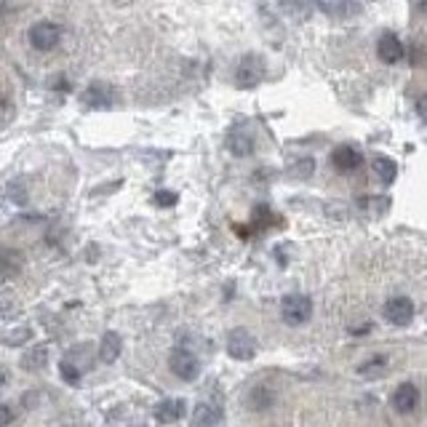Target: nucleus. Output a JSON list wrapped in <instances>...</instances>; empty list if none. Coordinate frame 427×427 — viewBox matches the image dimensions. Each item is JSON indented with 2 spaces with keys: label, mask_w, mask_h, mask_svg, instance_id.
<instances>
[{
  "label": "nucleus",
  "mask_w": 427,
  "mask_h": 427,
  "mask_svg": "<svg viewBox=\"0 0 427 427\" xmlns=\"http://www.w3.org/2000/svg\"><path fill=\"white\" fill-rule=\"evenodd\" d=\"M318 11L326 13V16H334V19H350V16L363 11V6L361 3H350V0H320Z\"/></svg>",
  "instance_id": "9d476101"
},
{
  "label": "nucleus",
  "mask_w": 427,
  "mask_h": 427,
  "mask_svg": "<svg viewBox=\"0 0 427 427\" xmlns=\"http://www.w3.org/2000/svg\"><path fill=\"white\" fill-rule=\"evenodd\" d=\"M80 102L91 107V110H107L112 102H115V94H112L110 86H104V83H91V86L80 94Z\"/></svg>",
  "instance_id": "1a4fd4ad"
},
{
  "label": "nucleus",
  "mask_w": 427,
  "mask_h": 427,
  "mask_svg": "<svg viewBox=\"0 0 427 427\" xmlns=\"http://www.w3.org/2000/svg\"><path fill=\"white\" fill-rule=\"evenodd\" d=\"M382 313L390 323L406 326V323H411V318H414V302H411L409 296H393V299L384 302Z\"/></svg>",
  "instance_id": "423d86ee"
},
{
  "label": "nucleus",
  "mask_w": 427,
  "mask_h": 427,
  "mask_svg": "<svg viewBox=\"0 0 427 427\" xmlns=\"http://www.w3.org/2000/svg\"><path fill=\"white\" fill-rule=\"evenodd\" d=\"M377 56L382 59L384 65H398V62H404L406 56V48L401 43V38L395 33H384L379 38V43H377Z\"/></svg>",
  "instance_id": "6e6552de"
},
{
  "label": "nucleus",
  "mask_w": 427,
  "mask_h": 427,
  "mask_svg": "<svg viewBox=\"0 0 427 427\" xmlns=\"http://www.w3.org/2000/svg\"><path fill=\"white\" fill-rule=\"evenodd\" d=\"M168 366H171V372H174L179 379H185V382H193V379H198V374H200V363H198L195 352L185 350V347H176V350L171 352Z\"/></svg>",
  "instance_id": "20e7f679"
},
{
  "label": "nucleus",
  "mask_w": 427,
  "mask_h": 427,
  "mask_svg": "<svg viewBox=\"0 0 427 427\" xmlns=\"http://www.w3.org/2000/svg\"><path fill=\"white\" fill-rule=\"evenodd\" d=\"M227 352L235 361H252L256 355V340L246 329H232L227 334Z\"/></svg>",
  "instance_id": "39448f33"
},
{
  "label": "nucleus",
  "mask_w": 427,
  "mask_h": 427,
  "mask_svg": "<svg viewBox=\"0 0 427 427\" xmlns=\"http://www.w3.org/2000/svg\"><path fill=\"white\" fill-rule=\"evenodd\" d=\"M0 411H3V427H9L13 422V411H11V406L9 404H3L0 406Z\"/></svg>",
  "instance_id": "5701e85b"
},
{
  "label": "nucleus",
  "mask_w": 427,
  "mask_h": 427,
  "mask_svg": "<svg viewBox=\"0 0 427 427\" xmlns=\"http://www.w3.org/2000/svg\"><path fill=\"white\" fill-rule=\"evenodd\" d=\"M267 75V65L259 54H246L241 56V62L235 67V83L241 88H254L259 86Z\"/></svg>",
  "instance_id": "f257e3e1"
},
{
  "label": "nucleus",
  "mask_w": 427,
  "mask_h": 427,
  "mask_svg": "<svg viewBox=\"0 0 427 427\" xmlns=\"http://www.w3.org/2000/svg\"><path fill=\"white\" fill-rule=\"evenodd\" d=\"M155 203H158V206H171V203H176V195L171 190H158V193H155Z\"/></svg>",
  "instance_id": "4be33fe9"
},
{
  "label": "nucleus",
  "mask_w": 427,
  "mask_h": 427,
  "mask_svg": "<svg viewBox=\"0 0 427 427\" xmlns=\"http://www.w3.org/2000/svg\"><path fill=\"white\" fill-rule=\"evenodd\" d=\"M331 163L337 171H355L363 163V155L358 150H352L347 144H340L334 153H331Z\"/></svg>",
  "instance_id": "f8f14e48"
},
{
  "label": "nucleus",
  "mask_w": 427,
  "mask_h": 427,
  "mask_svg": "<svg viewBox=\"0 0 427 427\" xmlns=\"http://www.w3.org/2000/svg\"><path fill=\"white\" fill-rule=\"evenodd\" d=\"M246 404H249V409H267V406H273V393L267 390V387H262V384H256L252 393H249V398H246Z\"/></svg>",
  "instance_id": "a211bd4d"
},
{
  "label": "nucleus",
  "mask_w": 427,
  "mask_h": 427,
  "mask_svg": "<svg viewBox=\"0 0 427 427\" xmlns=\"http://www.w3.org/2000/svg\"><path fill=\"white\" fill-rule=\"evenodd\" d=\"M230 153L238 155V158L249 155V153H252V139H249V136H241V134L235 131L230 136Z\"/></svg>",
  "instance_id": "6ab92c4d"
},
{
  "label": "nucleus",
  "mask_w": 427,
  "mask_h": 427,
  "mask_svg": "<svg viewBox=\"0 0 427 427\" xmlns=\"http://www.w3.org/2000/svg\"><path fill=\"white\" fill-rule=\"evenodd\" d=\"M187 411V404L182 398H174V401H161L155 406V419L161 425H171V422H179Z\"/></svg>",
  "instance_id": "9b49d317"
},
{
  "label": "nucleus",
  "mask_w": 427,
  "mask_h": 427,
  "mask_svg": "<svg viewBox=\"0 0 427 427\" xmlns=\"http://www.w3.org/2000/svg\"><path fill=\"white\" fill-rule=\"evenodd\" d=\"M59 374H62V379L70 384H80V372L75 369V363L72 361H62L59 366Z\"/></svg>",
  "instance_id": "aec40b11"
},
{
  "label": "nucleus",
  "mask_w": 427,
  "mask_h": 427,
  "mask_svg": "<svg viewBox=\"0 0 427 427\" xmlns=\"http://www.w3.org/2000/svg\"><path fill=\"white\" fill-rule=\"evenodd\" d=\"M387 372V358L384 355H372L366 363L358 366V374L361 377H369V379H377V377H382Z\"/></svg>",
  "instance_id": "f3484780"
},
{
  "label": "nucleus",
  "mask_w": 427,
  "mask_h": 427,
  "mask_svg": "<svg viewBox=\"0 0 427 427\" xmlns=\"http://www.w3.org/2000/svg\"><path fill=\"white\" fill-rule=\"evenodd\" d=\"M45 361H48V350H45V345H35L33 350L24 352L22 358V366L27 369V372H40V369H45Z\"/></svg>",
  "instance_id": "dca6fc26"
},
{
  "label": "nucleus",
  "mask_w": 427,
  "mask_h": 427,
  "mask_svg": "<svg viewBox=\"0 0 427 427\" xmlns=\"http://www.w3.org/2000/svg\"><path fill=\"white\" fill-rule=\"evenodd\" d=\"M33 331L30 329H16L11 334H6V345H22V340H30Z\"/></svg>",
  "instance_id": "412c9836"
},
{
  "label": "nucleus",
  "mask_w": 427,
  "mask_h": 427,
  "mask_svg": "<svg viewBox=\"0 0 427 427\" xmlns=\"http://www.w3.org/2000/svg\"><path fill=\"white\" fill-rule=\"evenodd\" d=\"M390 404H393V409L398 414H411V411H416V406H419V390H416V384L411 382L398 384L393 390Z\"/></svg>",
  "instance_id": "0eeeda50"
},
{
  "label": "nucleus",
  "mask_w": 427,
  "mask_h": 427,
  "mask_svg": "<svg viewBox=\"0 0 427 427\" xmlns=\"http://www.w3.org/2000/svg\"><path fill=\"white\" fill-rule=\"evenodd\" d=\"M281 315L288 326H299V323H307L310 315H313V299L305 294H288L281 302Z\"/></svg>",
  "instance_id": "f03ea898"
},
{
  "label": "nucleus",
  "mask_w": 427,
  "mask_h": 427,
  "mask_svg": "<svg viewBox=\"0 0 427 427\" xmlns=\"http://www.w3.org/2000/svg\"><path fill=\"white\" fill-rule=\"evenodd\" d=\"M374 174H377V179L379 182H384V185H390L395 179V174H398V163H395L393 158H387V155H377L374 158Z\"/></svg>",
  "instance_id": "2eb2a0df"
},
{
  "label": "nucleus",
  "mask_w": 427,
  "mask_h": 427,
  "mask_svg": "<svg viewBox=\"0 0 427 427\" xmlns=\"http://www.w3.org/2000/svg\"><path fill=\"white\" fill-rule=\"evenodd\" d=\"M27 40L35 51H51L62 40V27L54 22H35L27 33Z\"/></svg>",
  "instance_id": "7ed1b4c3"
},
{
  "label": "nucleus",
  "mask_w": 427,
  "mask_h": 427,
  "mask_svg": "<svg viewBox=\"0 0 427 427\" xmlns=\"http://www.w3.org/2000/svg\"><path fill=\"white\" fill-rule=\"evenodd\" d=\"M121 350H123V342L115 331H107V334L102 337V342H99V358H102V363H115L118 355H121Z\"/></svg>",
  "instance_id": "ddd939ff"
},
{
  "label": "nucleus",
  "mask_w": 427,
  "mask_h": 427,
  "mask_svg": "<svg viewBox=\"0 0 427 427\" xmlns=\"http://www.w3.org/2000/svg\"><path fill=\"white\" fill-rule=\"evenodd\" d=\"M220 409L217 406L206 404V401H200V404L193 406V427H214L220 422Z\"/></svg>",
  "instance_id": "4468645a"
}]
</instances>
